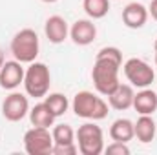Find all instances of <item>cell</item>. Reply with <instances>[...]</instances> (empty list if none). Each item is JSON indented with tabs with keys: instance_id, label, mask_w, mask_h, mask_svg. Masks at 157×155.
Segmentation results:
<instances>
[{
	"instance_id": "cell-15",
	"label": "cell",
	"mask_w": 157,
	"mask_h": 155,
	"mask_svg": "<svg viewBox=\"0 0 157 155\" xmlns=\"http://www.w3.org/2000/svg\"><path fill=\"white\" fill-rule=\"evenodd\" d=\"M155 131L157 126L150 115H141L137 119V122H133V133H135L137 141L143 142V144L152 142L155 139Z\"/></svg>"
},
{
	"instance_id": "cell-10",
	"label": "cell",
	"mask_w": 157,
	"mask_h": 155,
	"mask_svg": "<svg viewBox=\"0 0 157 155\" xmlns=\"http://www.w3.org/2000/svg\"><path fill=\"white\" fill-rule=\"evenodd\" d=\"M148 20V7H144L141 2H130L122 9V22L130 29H141Z\"/></svg>"
},
{
	"instance_id": "cell-25",
	"label": "cell",
	"mask_w": 157,
	"mask_h": 155,
	"mask_svg": "<svg viewBox=\"0 0 157 155\" xmlns=\"http://www.w3.org/2000/svg\"><path fill=\"white\" fill-rule=\"evenodd\" d=\"M4 62H6V59H4V53L0 51V70H2V66H4Z\"/></svg>"
},
{
	"instance_id": "cell-18",
	"label": "cell",
	"mask_w": 157,
	"mask_h": 155,
	"mask_svg": "<svg viewBox=\"0 0 157 155\" xmlns=\"http://www.w3.org/2000/svg\"><path fill=\"white\" fill-rule=\"evenodd\" d=\"M44 104L49 108V112L55 117H62L70 108V100L62 93H49V95H46L44 97Z\"/></svg>"
},
{
	"instance_id": "cell-17",
	"label": "cell",
	"mask_w": 157,
	"mask_h": 155,
	"mask_svg": "<svg viewBox=\"0 0 157 155\" xmlns=\"http://www.w3.org/2000/svg\"><path fill=\"white\" fill-rule=\"evenodd\" d=\"M55 119H57V117L49 112V108H48L44 102L35 104V106L29 110V120H31V124H33V126L49 128V126H53Z\"/></svg>"
},
{
	"instance_id": "cell-5",
	"label": "cell",
	"mask_w": 157,
	"mask_h": 155,
	"mask_svg": "<svg viewBox=\"0 0 157 155\" xmlns=\"http://www.w3.org/2000/svg\"><path fill=\"white\" fill-rule=\"evenodd\" d=\"M78 152L82 155H101L104 152V133L101 126L93 122H84L75 131Z\"/></svg>"
},
{
	"instance_id": "cell-14",
	"label": "cell",
	"mask_w": 157,
	"mask_h": 155,
	"mask_svg": "<svg viewBox=\"0 0 157 155\" xmlns=\"http://www.w3.org/2000/svg\"><path fill=\"white\" fill-rule=\"evenodd\" d=\"M139 115H152L157 110V91L143 88L139 93L133 97V106H132Z\"/></svg>"
},
{
	"instance_id": "cell-27",
	"label": "cell",
	"mask_w": 157,
	"mask_h": 155,
	"mask_svg": "<svg viewBox=\"0 0 157 155\" xmlns=\"http://www.w3.org/2000/svg\"><path fill=\"white\" fill-rule=\"evenodd\" d=\"M154 49L157 51V39H155V42H154Z\"/></svg>"
},
{
	"instance_id": "cell-24",
	"label": "cell",
	"mask_w": 157,
	"mask_h": 155,
	"mask_svg": "<svg viewBox=\"0 0 157 155\" xmlns=\"http://www.w3.org/2000/svg\"><path fill=\"white\" fill-rule=\"evenodd\" d=\"M148 15H152V18L157 20V0H152L148 6Z\"/></svg>"
},
{
	"instance_id": "cell-20",
	"label": "cell",
	"mask_w": 157,
	"mask_h": 155,
	"mask_svg": "<svg viewBox=\"0 0 157 155\" xmlns=\"http://www.w3.org/2000/svg\"><path fill=\"white\" fill-rule=\"evenodd\" d=\"M51 135H53V144H75V131L70 124H57Z\"/></svg>"
},
{
	"instance_id": "cell-12",
	"label": "cell",
	"mask_w": 157,
	"mask_h": 155,
	"mask_svg": "<svg viewBox=\"0 0 157 155\" xmlns=\"http://www.w3.org/2000/svg\"><path fill=\"white\" fill-rule=\"evenodd\" d=\"M44 33H46V37H48V40L51 44H62L70 35V28H68V22L62 17L53 15V17H49L46 20Z\"/></svg>"
},
{
	"instance_id": "cell-23",
	"label": "cell",
	"mask_w": 157,
	"mask_h": 155,
	"mask_svg": "<svg viewBox=\"0 0 157 155\" xmlns=\"http://www.w3.org/2000/svg\"><path fill=\"white\" fill-rule=\"evenodd\" d=\"M78 152L77 144H53V155H75Z\"/></svg>"
},
{
	"instance_id": "cell-19",
	"label": "cell",
	"mask_w": 157,
	"mask_h": 155,
	"mask_svg": "<svg viewBox=\"0 0 157 155\" xmlns=\"http://www.w3.org/2000/svg\"><path fill=\"white\" fill-rule=\"evenodd\" d=\"M82 7L86 11V15L93 20L104 18L110 11V0H84Z\"/></svg>"
},
{
	"instance_id": "cell-4",
	"label": "cell",
	"mask_w": 157,
	"mask_h": 155,
	"mask_svg": "<svg viewBox=\"0 0 157 155\" xmlns=\"http://www.w3.org/2000/svg\"><path fill=\"white\" fill-rule=\"evenodd\" d=\"M24 89L29 97L42 99L48 95L51 86V73L44 62H31L24 75Z\"/></svg>"
},
{
	"instance_id": "cell-16",
	"label": "cell",
	"mask_w": 157,
	"mask_h": 155,
	"mask_svg": "<svg viewBox=\"0 0 157 155\" xmlns=\"http://www.w3.org/2000/svg\"><path fill=\"white\" fill-rule=\"evenodd\" d=\"M110 137H112V141H119V142L132 141L135 137L133 122L130 119H117V120H113V124L110 128Z\"/></svg>"
},
{
	"instance_id": "cell-7",
	"label": "cell",
	"mask_w": 157,
	"mask_h": 155,
	"mask_svg": "<svg viewBox=\"0 0 157 155\" xmlns=\"http://www.w3.org/2000/svg\"><path fill=\"white\" fill-rule=\"evenodd\" d=\"M122 70H124V77L128 78V82L135 88H148L155 78V71L143 59H128Z\"/></svg>"
},
{
	"instance_id": "cell-13",
	"label": "cell",
	"mask_w": 157,
	"mask_h": 155,
	"mask_svg": "<svg viewBox=\"0 0 157 155\" xmlns=\"http://www.w3.org/2000/svg\"><path fill=\"white\" fill-rule=\"evenodd\" d=\"M133 88L132 84H119L117 89L113 93L108 95V100H110V106L117 112H126L133 106Z\"/></svg>"
},
{
	"instance_id": "cell-2",
	"label": "cell",
	"mask_w": 157,
	"mask_h": 155,
	"mask_svg": "<svg viewBox=\"0 0 157 155\" xmlns=\"http://www.w3.org/2000/svg\"><path fill=\"white\" fill-rule=\"evenodd\" d=\"M73 113L80 119L88 120H102L108 115V104L102 97L95 95L93 91H78L71 102Z\"/></svg>"
},
{
	"instance_id": "cell-8",
	"label": "cell",
	"mask_w": 157,
	"mask_h": 155,
	"mask_svg": "<svg viewBox=\"0 0 157 155\" xmlns=\"http://www.w3.org/2000/svg\"><path fill=\"white\" fill-rule=\"evenodd\" d=\"M29 113V100L24 93L13 91L2 102V115L9 122H18Z\"/></svg>"
},
{
	"instance_id": "cell-21",
	"label": "cell",
	"mask_w": 157,
	"mask_h": 155,
	"mask_svg": "<svg viewBox=\"0 0 157 155\" xmlns=\"http://www.w3.org/2000/svg\"><path fill=\"white\" fill-rule=\"evenodd\" d=\"M97 57H104V59H110V60H115L117 64L122 66V53H121V49L115 47V46H108V47H102L99 53H97Z\"/></svg>"
},
{
	"instance_id": "cell-3",
	"label": "cell",
	"mask_w": 157,
	"mask_h": 155,
	"mask_svg": "<svg viewBox=\"0 0 157 155\" xmlns=\"http://www.w3.org/2000/svg\"><path fill=\"white\" fill-rule=\"evenodd\" d=\"M39 49H40L39 35H37V31H33L29 28L20 29L11 39V53H13L15 60L22 62V64L35 62V59L39 55Z\"/></svg>"
},
{
	"instance_id": "cell-9",
	"label": "cell",
	"mask_w": 157,
	"mask_h": 155,
	"mask_svg": "<svg viewBox=\"0 0 157 155\" xmlns=\"http://www.w3.org/2000/svg\"><path fill=\"white\" fill-rule=\"evenodd\" d=\"M26 70L22 68V62L18 60H6L0 70V88L6 91L17 89L24 82Z\"/></svg>"
},
{
	"instance_id": "cell-1",
	"label": "cell",
	"mask_w": 157,
	"mask_h": 155,
	"mask_svg": "<svg viewBox=\"0 0 157 155\" xmlns=\"http://www.w3.org/2000/svg\"><path fill=\"white\" fill-rule=\"evenodd\" d=\"M119 70H121V64H117L115 60H110L104 57H95V64L91 70V80H93L97 93L108 97L110 93H113L117 89V86L121 84Z\"/></svg>"
},
{
	"instance_id": "cell-11",
	"label": "cell",
	"mask_w": 157,
	"mask_h": 155,
	"mask_svg": "<svg viewBox=\"0 0 157 155\" xmlns=\"http://www.w3.org/2000/svg\"><path fill=\"white\" fill-rule=\"evenodd\" d=\"M70 37L77 46H88L91 44L97 37V28L91 20L88 18H80L77 20L71 28H70Z\"/></svg>"
},
{
	"instance_id": "cell-26",
	"label": "cell",
	"mask_w": 157,
	"mask_h": 155,
	"mask_svg": "<svg viewBox=\"0 0 157 155\" xmlns=\"http://www.w3.org/2000/svg\"><path fill=\"white\" fill-rule=\"evenodd\" d=\"M42 2H46V4H53V2H57V0H42Z\"/></svg>"
},
{
	"instance_id": "cell-28",
	"label": "cell",
	"mask_w": 157,
	"mask_h": 155,
	"mask_svg": "<svg viewBox=\"0 0 157 155\" xmlns=\"http://www.w3.org/2000/svg\"><path fill=\"white\" fill-rule=\"evenodd\" d=\"M155 66H157V51H155Z\"/></svg>"
},
{
	"instance_id": "cell-22",
	"label": "cell",
	"mask_w": 157,
	"mask_h": 155,
	"mask_svg": "<svg viewBox=\"0 0 157 155\" xmlns=\"http://www.w3.org/2000/svg\"><path fill=\"white\" fill-rule=\"evenodd\" d=\"M104 152L110 155H130V148L126 146V142H119V141H113L112 144L104 146Z\"/></svg>"
},
{
	"instance_id": "cell-6",
	"label": "cell",
	"mask_w": 157,
	"mask_h": 155,
	"mask_svg": "<svg viewBox=\"0 0 157 155\" xmlns=\"http://www.w3.org/2000/svg\"><path fill=\"white\" fill-rule=\"evenodd\" d=\"M24 150L29 155H49L53 150V135L49 128L33 126L24 133Z\"/></svg>"
}]
</instances>
